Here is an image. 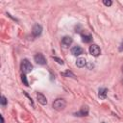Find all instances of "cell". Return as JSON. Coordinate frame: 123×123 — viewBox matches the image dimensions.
<instances>
[{
    "label": "cell",
    "instance_id": "cell-13",
    "mask_svg": "<svg viewBox=\"0 0 123 123\" xmlns=\"http://www.w3.org/2000/svg\"><path fill=\"white\" fill-rule=\"evenodd\" d=\"M62 75H63V76H66V77H73V78H75V75L71 72V71H66V72H63V73H62Z\"/></svg>",
    "mask_w": 123,
    "mask_h": 123
},
{
    "label": "cell",
    "instance_id": "cell-10",
    "mask_svg": "<svg viewBox=\"0 0 123 123\" xmlns=\"http://www.w3.org/2000/svg\"><path fill=\"white\" fill-rule=\"evenodd\" d=\"M107 93H108V89L105 88V87H102L99 89V93H98V96L100 99H106L107 97Z\"/></svg>",
    "mask_w": 123,
    "mask_h": 123
},
{
    "label": "cell",
    "instance_id": "cell-7",
    "mask_svg": "<svg viewBox=\"0 0 123 123\" xmlns=\"http://www.w3.org/2000/svg\"><path fill=\"white\" fill-rule=\"evenodd\" d=\"M71 54L74 56H79V55L83 54V48L80 46H74L71 48Z\"/></svg>",
    "mask_w": 123,
    "mask_h": 123
},
{
    "label": "cell",
    "instance_id": "cell-4",
    "mask_svg": "<svg viewBox=\"0 0 123 123\" xmlns=\"http://www.w3.org/2000/svg\"><path fill=\"white\" fill-rule=\"evenodd\" d=\"M35 62L37 63V64H40V65H44L45 63H46V59H45V57L42 55V54H40V53H38V54H37L36 56H35Z\"/></svg>",
    "mask_w": 123,
    "mask_h": 123
},
{
    "label": "cell",
    "instance_id": "cell-11",
    "mask_svg": "<svg viewBox=\"0 0 123 123\" xmlns=\"http://www.w3.org/2000/svg\"><path fill=\"white\" fill-rule=\"evenodd\" d=\"M82 37H83V41L86 42V43H88V42H90V41L92 40V36H91L90 34H88V33L83 34Z\"/></svg>",
    "mask_w": 123,
    "mask_h": 123
},
{
    "label": "cell",
    "instance_id": "cell-9",
    "mask_svg": "<svg viewBox=\"0 0 123 123\" xmlns=\"http://www.w3.org/2000/svg\"><path fill=\"white\" fill-rule=\"evenodd\" d=\"M87 113H88V108L86 106V107H83L80 111H78L77 113H75V115H78V116H86V115H87Z\"/></svg>",
    "mask_w": 123,
    "mask_h": 123
},
{
    "label": "cell",
    "instance_id": "cell-2",
    "mask_svg": "<svg viewBox=\"0 0 123 123\" xmlns=\"http://www.w3.org/2000/svg\"><path fill=\"white\" fill-rule=\"evenodd\" d=\"M52 106L56 111H62L66 106V102H65V100H63L62 98H59L53 102Z\"/></svg>",
    "mask_w": 123,
    "mask_h": 123
},
{
    "label": "cell",
    "instance_id": "cell-16",
    "mask_svg": "<svg viewBox=\"0 0 123 123\" xmlns=\"http://www.w3.org/2000/svg\"><path fill=\"white\" fill-rule=\"evenodd\" d=\"M54 60H55V61H57V62H58V63H60V64H63V61H62V60H61V59H59V58L54 57Z\"/></svg>",
    "mask_w": 123,
    "mask_h": 123
},
{
    "label": "cell",
    "instance_id": "cell-1",
    "mask_svg": "<svg viewBox=\"0 0 123 123\" xmlns=\"http://www.w3.org/2000/svg\"><path fill=\"white\" fill-rule=\"evenodd\" d=\"M20 68H21V71H22L24 74H27V73H29V72L32 71L33 65L31 64V62H30L27 59H24V60H22V62H21Z\"/></svg>",
    "mask_w": 123,
    "mask_h": 123
},
{
    "label": "cell",
    "instance_id": "cell-17",
    "mask_svg": "<svg viewBox=\"0 0 123 123\" xmlns=\"http://www.w3.org/2000/svg\"><path fill=\"white\" fill-rule=\"evenodd\" d=\"M103 3H104V5H106V6H111V5L112 4L111 1H110V0H104Z\"/></svg>",
    "mask_w": 123,
    "mask_h": 123
},
{
    "label": "cell",
    "instance_id": "cell-3",
    "mask_svg": "<svg viewBox=\"0 0 123 123\" xmlns=\"http://www.w3.org/2000/svg\"><path fill=\"white\" fill-rule=\"evenodd\" d=\"M89 53H90L92 56L97 57V56L100 55L101 50H100V48H99L98 45H96V44H92V45L89 46Z\"/></svg>",
    "mask_w": 123,
    "mask_h": 123
},
{
    "label": "cell",
    "instance_id": "cell-8",
    "mask_svg": "<svg viewBox=\"0 0 123 123\" xmlns=\"http://www.w3.org/2000/svg\"><path fill=\"white\" fill-rule=\"evenodd\" d=\"M37 99L41 105H46L47 104V99L42 93H37Z\"/></svg>",
    "mask_w": 123,
    "mask_h": 123
},
{
    "label": "cell",
    "instance_id": "cell-15",
    "mask_svg": "<svg viewBox=\"0 0 123 123\" xmlns=\"http://www.w3.org/2000/svg\"><path fill=\"white\" fill-rule=\"evenodd\" d=\"M7 102H8V100L6 99V97L5 96H1V105L5 106L7 104Z\"/></svg>",
    "mask_w": 123,
    "mask_h": 123
},
{
    "label": "cell",
    "instance_id": "cell-14",
    "mask_svg": "<svg viewBox=\"0 0 123 123\" xmlns=\"http://www.w3.org/2000/svg\"><path fill=\"white\" fill-rule=\"evenodd\" d=\"M21 80H22V82H23V84H24L25 86H29V85H28L27 78H26V75H25L24 73H22V75H21Z\"/></svg>",
    "mask_w": 123,
    "mask_h": 123
},
{
    "label": "cell",
    "instance_id": "cell-12",
    "mask_svg": "<svg viewBox=\"0 0 123 123\" xmlns=\"http://www.w3.org/2000/svg\"><path fill=\"white\" fill-rule=\"evenodd\" d=\"M86 62L85 58H78L76 61V65L78 67H84L86 65Z\"/></svg>",
    "mask_w": 123,
    "mask_h": 123
},
{
    "label": "cell",
    "instance_id": "cell-5",
    "mask_svg": "<svg viewBox=\"0 0 123 123\" xmlns=\"http://www.w3.org/2000/svg\"><path fill=\"white\" fill-rule=\"evenodd\" d=\"M71 43H72V38H71V37L65 36V37H63L62 38V45L64 48L69 47V46L71 45Z\"/></svg>",
    "mask_w": 123,
    "mask_h": 123
},
{
    "label": "cell",
    "instance_id": "cell-18",
    "mask_svg": "<svg viewBox=\"0 0 123 123\" xmlns=\"http://www.w3.org/2000/svg\"><path fill=\"white\" fill-rule=\"evenodd\" d=\"M122 72H123V66H122Z\"/></svg>",
    "mask_w": 123,
    "mask_h": 123
},
{
    "label": "cell",
    "instance_id": "cell-6",
    "mask_svg": "<svg viewBox=\"0 0 123 123\" xmlns=\"http://www.w3.org/2000/svg\"><path fill=\"white\" fill-rule=\"evenodd\" d=\"M41 32H42V27H41L39 24L34 25V27H33V29H32V33H33V35H34L35 37H38V36L41 34Z\"/></svg>",
    "mask_w": 123,
    "mask_h": 123
}]
</instances>
